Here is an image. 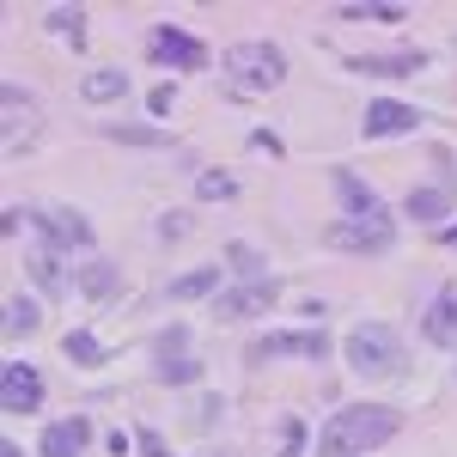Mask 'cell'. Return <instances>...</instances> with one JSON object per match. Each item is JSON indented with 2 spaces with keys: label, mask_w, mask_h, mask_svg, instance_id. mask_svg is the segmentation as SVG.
I'll use <instances>...</instances> for the list:
<instances>
[{
  "label": "cell",
  "mask_w": 457,
  "mask_h": 457,
  "mask_svg": "<svg viewBox=\"0 0 457 457\" xmlns=\"http://www.w3.org/2000/svg\"><path fill=\"white\" fill-rule=\"evenodd\" d=\"M275 353H293V360H329V336L323 329H281V336H256L245 348L250 366H262V360H275Z\"/></svg>",
  "instance_id": "cell-5"
},
{
  "label": "cell",
  "mask_w": 457,
  "mask_h": 457,
  "mask_svg": "<svg viewBox=\"0 0 457 457\" xmlns=\"http://www.w3.org/2000/svg\"><path fill=\"white\" fill-rule=\"evenodd\" d=\"M37 323H43V312H37V299H25V293H12L6 299V336L19 342V336H37Z\"/></svg>",
  "instance_id": "cell-26"
},
{
  "label": "cell",
  "mask_w": 457,
  "mask_h": 457,
  "mask_svg": "<svg viewBox=\"0 0 457 457\" xmlns=\"http://www.w3.org/2000/svg\"><path fill=\"white\" fill-rule=\"evenodd\" d=\"M427 116L415 104H403V98H372L366 104V116H360V135L366 141H390V135H415Z\"/></svg>",
  "instance_id": "cell-8"
},
{
  "label": "cell",
  "mask_w": 457,
  "mask_h": 457,
  "mask_svg": "<svg viewBox=\"0 0 457 457\" xmlns=\"http://www.w3.org/2000/svg\"><path fill=\"white\" fill-rule=\"evenodd\" d=\"M146 110H153V116H159V129H165V116H171V110H177V86H171V79L146 92Z\"/></svg>",
  "instance_id": "cell-30"
},
{
  "label": "cell",
  "mask_w": 457,
  "mask_h": 457,
  "mask_svg": "<svg viewBox=\"0 0 457 457\" xmlns=\"http://www.w3.org/2000/svg\"><path fill=\"white\" fill-rule=\"evenodd\" d=\"M73 287H79V293H86L92 305H110V299L122 293V275H116V262H79Z\"/></svg>",
  "instance_id": "cell-18"
},
{
  "label": "cell",
  "mask_w": 457,
  "mask_h": 457,
  "mask_svg": "<svg viewBox=\"0 0 457 457\" xmlns=\"http://www.w3.org/2000/svg\"><path fill=\"white\" fill-rule=\"evenodd\" d=\"M421 329H427V342H433V348L457 353V287H439V293H433Z\"/></svg>",
  "instance_id": "cell-12"
},
{
  "label": "cell",
  "mask_w": 457,
  "mask_h": 457,
  "mask_svg": "<svg viewBox=\"0 0 457 457\" xmlns=\"http://www.w3.org/2000/svg\"><path fill=\"white\" fill-rule=\"evenodd\" d=\"M226 269H232L238 281H250V287L269 281V256H262L256 245H245V238H232V245H226Z\"/></svg>",
  "instance_id": "cell-22"
},
{
  "label": "cell",
  "mask_w": 457,
  "mask_h": 457,
  "mask_svg": "<svg viewBox=\"0 0 457 457\" xmlns=\"http://www.w3.org/2000/svg\"><path fill=\"white\" fill-rule=\"evenodd\" d=\"M220 281H226V269H220V262H202V269H189V275L165 281V293H171V299H213Z\"/></svg>",
  "instance_id": "cell-20"
},
{
  "label": "cell",
  "mask_w": 457,
  "mask_h": 457,
  "mask_svg": "<svg viewBox=\"0 0 457 457\" xmlns=\"http://www.w3.org/2000/svg\"><path fill=\"white\" fill-rule=\"evenodd\" d=\"M25 269H31V281L49 293V299H68V287H73V275L62 269V250H49V245H37L31 256H25Z\"/></svg>",
  "instance_id": "cell-17"
},
{
  "label": "cell",
  "mask_w": 457,
  "mask_h": 457,
  "mask_svg": "<svg viewBox=\"0 0 457 457\" xmlns=\"http://www.w3.org/2000/svg\"><path fill=\"white\" fill-rule=\"evenodd\" d=\"M269 305H275V281H262V287L238 281V287H220L213 293V312L220 317H256V312H269Z\"/></svg>",
  "instance_id": "cell-13"
},
{
  "label": "cell",
  "mask_w": 457,
  "mask_h": 457,
  "mask_svg": "<svg viewBox=\"0 0 457 457\" xmlns=\"http://www.w3.org/2000/svg\"><path fill=\"white\" fill-rule=\"evenodd\" d=\"M135 452H141V457H171V452H165V439H159L153 427H135Z\"/></svg>",
  "instance_id": "cell-32"
},
{
  "label": "cell",
  "mask_w": 457,
  "mask_h": 457,
  "mask_svg": "<svg viewBox=\"0 0 457 457\" xmlns=\"http://www.w3.org/2000/svg\"><path fill=\"white\" fill-rule=\"evenodd\" d=\"M250 146H256V153H269V159H281L287 146L275 141V135H269V129H256V135H250Z\"/></svg>",
  "instance_id": "cell-34"
},
{
  "label": "cell",
  "mask_w": 457,
  "mask_h": 457,
  "mask_svg": "<svg viewBox=\"0 0 457 457\" xmlns=\"http://www.w3.org/2000/svg\"><path fill=\"white\" fill-rule=\"evenodd\" d=\"M195 195L202 202H232L238 195V177L232 171H195Z\"/></svg>",
  "instance_id": "cell-28"
},
{
  "label": "cell",
  "mask_w": 457,
  "mask_h": 457,
  "mask_svg": "<svg viewBox=\"0 0 457 457\" xmlns=\"http://www.w3.org/2000/svg\"><path fill=\"white\" fill-rule=\"evenodd\" d=\"M86 445H92V421H86V415H68V421L43 427V445H37V452L43 457H79Z\"/></svg>",
  "instance_id": "cell-14"
},
{
  "label": "cell",
  "mask_w": 457,
  "mask_h": 457,
  "mask_svg": "<svg viewBox=\"0 0 457 457\" xmlns=\"http://www.w3.org/2000/svg\"><path fill=\"white\" fill-rule=\"evenodd\" d=\"M146 55L159 62V68H183V73H202L208 68V43L189 31H177V25H159V31L146 37Z\"/></svg>",
  "instance_id": "cell-6"
},
{
  "label": "cell",
  "mask_w": 457,
  "mask_h": 457,
  "mask_svg": "<svg viewBox=\"0 0 457 457\" xmlns=\"http://www.w3.org/2000/svg\"><path fill=\"white\" fill-rule=\"evenodd\" d=\"M329 183H336V195H342V213H348V220H360V226H390V208L378 202V189H372V183H360L348 165H336Z\"/></svg>",
  "instance_id": "cell-9"
},
{
  "label": "cell",
  "mask_w": 457,
  "mask_h": 457,
  "mask_svg": "<svg viewBox=\"0 0 457 457\" xmlns=\"http://www.w3.org/2000/svg\"><path fill=\"white\" fill-rule=\"evenodd\" d=\"M0 110H6V153L31 146V135H37V98H31V92H19V86L6 79V86H0Z\"/></svg>",
  "instance_id": "cell-11"
},
{
  "label": "cell",
  "mask_w": 457,
  "mask_h": 457,
  "mask_svg": "<svg viewBox=\"0 0 457 457\" xmlns=\"http://www.w3.org/2000/svg\"><path fill=\"white\" fill-rule=\"evenodd\" d=\"M79 98H86V104H116V98H129V73L122 68H92L79 79Z\"/></svg>",
  "instance_id": "cell-21"
},
{
  "label": "cell",
  "mask_w": 457,
  "mask_h": 457,
  "mask_svg": "<svg viewBox=\"0 0 457 457\" xmlns=\"http://www.w3.org/2000/svg\"><path fill=\"white\" fill-rule=\"evenodd\" d=\"M43 31L68 37L73 49H79V43H86V6H49V12H43Z\"/></svg>",
  "instance_id": "cell-25"
},
{
  "label": "cell",
  "mask_w": 457,
  "mask_h": 457,
  "mask_svg": "<svg viewBox=\"0 0 457 457\" xmlns=\"http://www.w3.org/2000/svg\"><path fill=\"white\" fill-rule=\"evenodd\" d=\"M220 79H226L238 98H262V92H275V86L287 79V55L275 49V43L245 37V43H232V49L220 55Z\"/></svg>",
  "instance_id": "cell-2"
},
{
  "label": "cell",
  "mask_w": 457,
  "mask_h": 457,
  "mask_svg": "<svg viewBox=\"0 0 457 457\" xmlns=\"http://www.w3.org/2000/svg\"><path fill=\"white\" fill-rule=\"evenodd\" d=\"M348 68L353 73H372V79H409V73L427 68V55H421V49H396V55H353Z\"/></svg>",
  "instance_id": "cell-16"
},
{
  "label": "cell",
  "mask_w": 457,
  "mask_h": 457,
  "mask_svg": "<svg viewBox=\"0 0 457 457\" xmlns=\"http://www.w3.org/2000/svg\"><path fill=\"white\" fill-rule=\"evenodd\" d=\"M323 245L342 250V256H385L396 245V220L390 226H360V220H336L329 232H323Z\"/></svg>",
  "instance_id": "cell-7"
},
{
  "label": "cell",
  "mask_w": 457,
  "mask_h": 457,
  "mask_svg": "<svg viewBox=\"0 0 457 457\" xmlns=\"http://www.w3.org/2000/svg\"><path fill=\"white\" fill-rule=\"evenodd\" d=\"M153 378L159 385H195L202 378V360L183 348V353H153Z\"/></svg>",
  "instance_id": "cell-23"
},
{
  "label": "cell",
  "mask_w": 457,
  "mask_h": 457,
  "mask_svg": "<svg viewBox=\"0 0 457 457\" xmlns=\"http://www.w3.org/2000/svg\"><path fill=\"white\" fill-rule=\"evenodd\" d=\"M25 220L49 250H92V220L79 208H25Z\"/></svg>",
  "instance_id": "cell-4"
},
{
  "label": "cell",
  "mask_w": 457,
  "mask_h": 457,
  "mask_svg": "<svg viewBox=\"0 0 457 457\" xmlns=\"http://www.w3.org/2000/svg\"><path fill=\"white\" fill-rule=\"evenodd\" d=\"M0 409H6V415L43 409V378H37L31 360H6V372H0Z\"/></svg>",
  "instance_id": "cell-10"
},
{
  "label": "cell",
  "mask_w": 457,
  "mask_h": 457,
  "mask_svg": "<svg viewBox=\"0 0 457 457\" xmlns=\"http://www.w3.org/2000/svg\"><path fill=\"white\" fill-rule=\"evenodd\" d=\"M189 226H195V220H189V213H171V220H159V238H183V232H189Z\"/></svg>",
  "instance_id": "cell-33"
},
{
  "label": "cell",
  "mask_w": 457,
  "mask_h": 457,
  "mask_svg": "<svg viewBox=\"0 0 457 457\" xmlns=\"http://www.w3.org/2000/svg\"><path fill=\"white\" fill-rule=\"evenodd\" d=\"M336 19H348V25H396V19H409V6H396V0H342Z\"/></svg>",
  "instance_id": "cell-19"
},
{
  "label": "cell",
  "mask_w": 457,
  "mask_h": 457,
  "mask_svg": "<svg viewBox=\"0 0 457 457\" xmlns=\"http://www.w3.org/2000/svg\"><path fill=\"white\" fill-rule=\"evenodd\" d=\"M98 135H110V141H122V146H171L165 129H135V122H98Z\"/></svg>",
  "instance_id": "cell-27"
},
{
  "label": "cell",
  "mask_w": 457,
  "mask_h": 457,
  "mask_svg": "<svg viewBox=\"0 0 457 457\" xmlns=\"http://www.w3.org/2000/svg\"><path fill=\"white\" fill-rule=\"evenodd\" d=\"M445 238H452V245H457V226H452V232H445Z\"/></svg>",
  "instance_id": "cell-35"
},
{
  "label": "cell",
  "mask_w": 457,
  "mask_h": 457,
  "mask_svg": "<svg viewBox=\"0 0 457 457\" xmlns=\"http://www.w3.org/2000/svg\"><path fill=\"white\" fill-rule=\"evenodd\" d=\"M62 353H68L73 366H86V372H98V366L110 360V353H104V342H98L92 329H68V336H62Z\"/></svg>",
  "instance_id": "cell-24"
},
{
  "label": "cell",
  "mask_w": 457,
  "mask_h": 457,
  "mask_svg": "<svg viewBox=\"0 0 457 457\" xmlns=\"http://www.w3.org/2000/svg\"><path fill=\"white\" fill-rule=\"evenodd\" d=\"M403 433V415L396 409H378V403H360V409H336L323 433H317V457H366L378 452L385 439Z\"/></svg>",
  "instance_id": "cell-1"
},
{
  "label": "cell",
  "mask_w": 457,
  "mask_h": 457,
  "mask_svg": "<svg viewBox=\"0 0 457 457\" xmlns=\"http://www.w3.org/2000/svg\"><path fill=\"white\" fill-rule=\"evenodd\" d=\"M281 457H305V421H299V415L281 421Z\"/></svg>",
  "instance_id": "cell-29"
},
{
  "label": "cell",
  "mask_w": 457,
  "mask_h": 457,
  "mask_svg": "<svg viewBox=\"0 0 457 457\" xmlns=\"http://www.w3.org/2000/svg\"><path fill=\"white\" fill-rule=\"evenodd\" d=\"M348 372L353 378H396L403 372V336L390 323H353L348 329Z\"/></svg>",
  "instance_id": "cell-3"
},
{
  "label": "cell",
  "mask_w": 457,
  "mask_h": 457,
  "mask_svg": "<svg viewBox=\"0 0 457 457\" xmlns=\"http://www.w3.org/2000/svg\"><path fill=\"white\" fill-rule=\"evenodd\" d=\"M183 348H189V329H183V323H171V329L153 342V353H183Z\"/></svg>",
  "instance_id": "cell-31"
},
{
  "label": "cell",
  "mask_w": 457,
  "mask_h": 457,
  "mask_svg": "<svg viewBox=\"0 0 457 457\" xmlns=\"http://www.w3.org/2000/svg\"><path fill=\"white\" fill-rule=\"evenodd\" d=\"M457 208V189L452 183H427V189H409V202H403V213L409 220H421V226H439L445 213Z\"/></svg>",
  "instance_id": "cell-15"
}]
</instances>
